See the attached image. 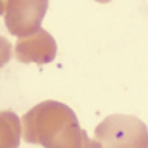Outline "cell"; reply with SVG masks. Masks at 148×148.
<instances>
[{"mask_svg": "<svg viewBox=\"0 0 148 148\" xmlns=\"http://www.w3.org/2000/svg\"><path fill=\"white\" fill-rule=\"evenodd\" d=\"M22 138L43 148H82L87 132L75 112L65 103L47 100L38 103L21 118Z\"/></svg>", "mask_w": 148, "mask_h": 148, "instance_id": "obj_1", "label": "cell"}, {"mask_svg": "<svg viewBox=\"0 0 148 148\" xmlns=\"http://www.w3.org/2000/svg\"><path fill=\"white\" fill-rule=\"evenodd\" d=\"M94 138L102 148H148V130L134 116L112 114L95 128Z\"/></svg>", "mask_w": 148, "mask_h": 148, "instance_id": "obj_2", "label": "cell"}, {"mask_svg": "<svg viewBox=\"0 0 148 148\" xmlns=\"http://www.w3.org/2000/svg\"><path fill=\"white\" fill-rule=\"evenodd\" d=\"M48 7V0H9L5 24L10 34L23 38L41 28Z\"/></svg>", "mask_w": 148, "mask_h": 148, "instance_id": "obj_3", "label": "cell"}, {"mask_svg": "<svg viewBox=\"0 0 148 148\" xmlns=\"http://www.w3.org/2000/svg\"><path fill=\"white\" fill-rule=\"evenodd\" d=\"M57 43L48 32L40 28L32 35L18 38L14 46V57L21 63L47 64L54 60Z\"/></svg>", "mask_w": 148, "mask_h": 148, "instance_id": "obj_4", "label": "cell"}, {"mask_svg": "<svg viewBox=\"0 0 148 148\" xmlns=\"http://www.w3.org/2000/svg\"><path fill=\"white\" fill-rule=\"evenodd\" d=\"M22 138V124L12 111H0V148H18Z\"/></svg>", "mask_w": 148, "mask_h": 148, "instance_id": "obj_5", "label": "cell"}, {"mask_svg": "<svg viewBox=\"0 0 148 148\" xmlns=\"http://www.w3.org/2000/svg\"><path fill=\"white\" fill-rule=\"evenodd\" d=\"M12 57V45L10 41L0 36V68L10 62Z\"/></svg>", "mask_w": 148, "mask_h": 148, "instance_id": "obj_6", "label": "cell"}, {"mask_svg": "<svg viewBox=\"0 0 148 148\" xmlns=\"http://www.w3.org/2000/svg\"><path fill=\"white\" fill-rule=\"evenodd\" d=\"M82 148H102V146L95 138H90L89 136H87Z\"/></svg>", "mask_w": 148, "mask_h": 148, "instance_id": "obj_7", "label": "cell"}, {"mask_svg": "<svg viewBox=\"0 0 148 148\" xmlns=\"http://www.w3.org/2000/svg\"><path fill=\"white\" fill-rule=\"evenodd\" d=\"M7 1H9V0H0V14H5Z\"/></svg>", "mask_w": 148, "mask_h": 148, "instance_id": "obj_8", "label": "cell"}, {"mask_svg": "<svg viewBox=\"0 0 148 148\" xmlns=\"http://www.w3.org/2000/svg\"><path fill=\"white\" fill-rule=\"evenodd\" d=\"M97 1H99V3H107V1H110V0H97Z\"/></svg>", "mask_w": 148, "mask_h": 148, "instance_id": "obj_9", "label": "cell"}]
</instances>
